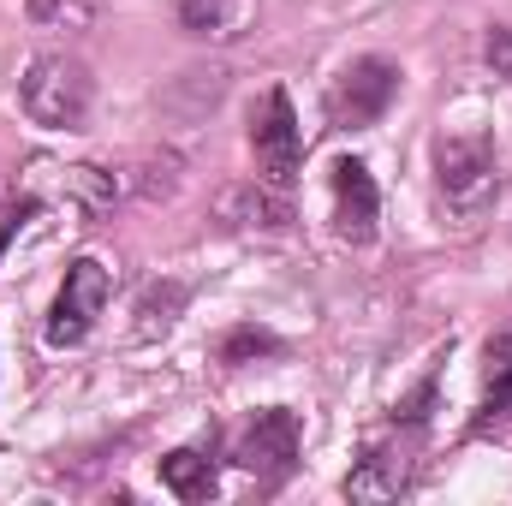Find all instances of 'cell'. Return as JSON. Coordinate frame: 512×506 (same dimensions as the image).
I'll return each mask as SVG.
<instances>
[{"label": "cell", "instance_id": "cell-16", "mask_svg": "<svg viewBox=\"0 0 512 506\" xmlns=\"http://www.w3.org/2000/svg\"><path fill=\"white\" fill-rule=\"evenodd\" d=\"M262 352H280V340L262 334V328H239V334H227V346H221L227 364H245V358H262Z\"/></svg>", "mask_w": 512, "mask_h": 506}, {"label": "cell", "instance_id": "cell-4", "mask_svg": "<svg viewBox=\"0 0 512 506\" xmlns=\"http://www.w3.org/2000/svg\"><path fill=\"white\" fill-rule=\"evenodd\" d=\"M393 96H399V66L382 60V54H364V60H352V66L334 78V90H328V120L340 131H364L393 108Z\"/></svg>", "mask_w": 512, "mask_h": 506}, {"label": "cell", "instance_id": "cell-7", "mask_svg": "<svg viewBox=\"0 0 512 506\" xmlns=\"http://www.w3.org/2000/svg\"><path fill=\"white\" fill-rule=\"evenodd\" d=\"M233 459L251 471V477H262V483H280L292 465H298V417L292 411H256L251 429L239 435V447H233Z\"/></svg>", "mask_w": 512, "mask_h": 506}, {"label": "cell", "instance_id": "cell-12", "mask_svg": "<svg viewBox=\"0 0 512 506\" xmlns=\"http://www.w3.org/2000/svg\"><path fill=\"white\" fill-rule=\"evenodd\" d=\"M161 483L179 495V501H209L215 495V459L197 453V447H179L161 459Z\"/></svg>", "mask_w": 512, "mask_h": 506}, {"label": "cell", "instance_id": "cell-10", "mask_svg": "<svg viewBox=\"0 0 512 506\" xmlns=\"http://www.w3.org/2000/svg\"><path fill=\"white\" fill-rule=\"evenodd\" d=\"M179 30L197 42H239L256 24V0H179Z\"/></svg>", "mask_w": 512, "mask_h": 506}, {"label": "cell", "instance_id": "cell-5", "mask_svg": "<svg viewBox=\"0 0 512 506\" xmlns=\"http://www.w3.org/2000/svg\"><path fill=\"white\" fill-rule=\"evenodd\" d=\"M251 155H256V173L268 185H292L298 179L304 131H298V114H292L286 90H262V102L251 108Z\"/></svg>", "mask_w": 512, "mask_h": 506}, {"label": "cell", "instance_id": "cell-13", "mask_svg": "<svg viewBox=\"0 0 512 506\" xmlns=\"http://www.w3.org/2000/svg\"><path fill=\"white\" fill-rule=\"evenodd\" d=\"M60 191L66 197H78L84 203V215H108L114 203H120V179L108 173V167H60Z\"/></svg>", "mask_w": 512, "mask_h": 506}, {"label": "cell", "instance_id": "cell-1", "mask_svg": "<svg viewBox=\"0 0 512 506\" xmlns=\"http://www.w3.org/2000/svg\"><path fill=\"white\" fill-rule=\"evenodd\" d=\"M501 149L483 131H447L435 143V197L459 227H477L495 203H501Z\"/></svg>", "mask_w": 512, "mask_h": 506}, {"label": "cell", "instance_id": "cell-9", "mask_svg": "<svg viewBox=\"0 0 512 506\" xmlns=\"http://www.w3.org/2000/svg\"><path fill=\"white\" fill-rule=\"evenodd\" d=\"M417 477V459H411V441H382L358 459V471L346 477V495L352 501H399Z\"/></svg>", "mask_w": 512, "mask_h": 506}, {"label": "cell", "instance_id": "cell-8", "mask_svg": "<svg viewBox=\"0 0 512 506\" xmlns=\"http://www.w3.org/2000/svg\"><path fill=\"white\" fill-rule=\"evenodd\" d=\"M215 221H227L233 233H286L292 227V203L280 197V185H227L215 197Z\"/></svg>", "mask_w": 512, "mask_h": 506}, {"label": "cell", "instance_id": "cell-15", "mask_svg": "<svg viewBox=\"0 0 512 506\" xmlns=\"http://www.w3.org/2000/svg\"><path fill=\"white\" fill-rule=\"evenodd\" d=\"M102 0H30V24L36 30H60V36H84L96 24Z\"/></svg>", "mask_w": 512, "mask_h": 506}, {"label": "cell", "instance_id": "cell-14", "mask_svg": "<svg viewBox=\"0 0 512 506\" xmlns=\"http://www.w3.org/2000/svg\"><path fill=\"white\" fill-rule=\"evenodd\" d=\"M179 310H185V286H179V280L149 286L143 304H137V340H161V334L179 322Z\"/></svg>", "mask_w": 512, "mask_h": 506}, {"label": "cell", "instance_id": "cell-3", "mask_svg": "<svg viewBox=\"0 0 512 506\" xmlns=\"http://www.w3.org/2000/svg\"><path fill=\"white\" fill-rule=\"evenodd\" d=\"M108 298H114V274H108L96 256H78V262L66 268L60 292H54V310H48V346H84V340L96 334Z\"/></svg>", "mask_w": 512, "mask_h": 506}, {"label": "cell", "instance_id": "cell-18", "mask_svg": "<svg viewBox=\"0 0 512 506\" xmlns=\"http://www.w3.org/2000/svg\"><path fill=\"white\" fill-rule=\"evenodd\" d=\"M30 215H36V197H30V203H18V209H6V215H0V256H6V245H12V239H18V227H24V221H30Z\"/></svg>", "mask_w": 512, "mask_h": 506}, {"label": "cell", "instance_id": "cell-6", "mask_svg": "<svg viewBox=\"0 0 512 506\" xmlns=\"http://www.w3.org/2000/svg\"><path fill=\"white\" fill-rule=\"evenodd\" d=\"M328 203H334V233L346 245H370L376 239V221H382V197H376V179L358 155H340L328 167Z\"/></svg>", "mask_w": 512, "mask_h": 506}, {"label": "cell", "instance_id": "cell-11", "mask_svg": "<svg viewBox=\"0 0 512 506\" xmlns=\"http://www.w3.org/2000/svg\"><path fill=\"white\" fill-rule=\"evenodd\" d=\"M501 423H512V334H495V340L483 346V399H477L471 429L489 435V429H501Z\"/></svg>", "mask_w": 512, "mask_h": 506}, {"label": "cell", "instance_id": "cell-2", "mask_svg": "<svg viewBox=\"0 0 512 506\" xmlns=\"http://www.w3.org/2000/svg\"><path fill=\"white\" fill-rule=\"evenodd\" d=\"M18 102L42 131H84L90 102H96V78L72 54H36L18 78Z\"/></svg>", "mask_w": 512, "mask_h": 506}, {"label": "cell", "instance_id": "cell-17", "mask_svg": "<svg viewBox=\"0 0 512 506\" xmlns=\"http://www.w3.org/2000/svg\"><path fill=\"white\" fill-rule=\"evenodd\" d=\"M483 60L495 66V78H507V84H512V24H495V30H489Z\"/></svg>", "mask_w": 512, "mask_h": 506}]
</instances>
